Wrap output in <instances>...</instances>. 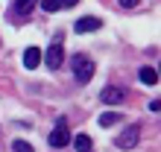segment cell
Returning <instances> with one entry per match:
<instances>
[{
    "mask_svg": "<svg viewBox=\"0 0 161 152\" xmlns=\"http://www.w3.org/2000/svg\"><path fill=\"white\" fill-rule=\"evenodd\" d=\"M100 26H103L100 18H88V15H85V18H79V21H76V26H73V30L82 35V32H97Z\"/></svg>",
    "mask_w": 161,
    "mask_h": 152,
    "instance_id": "cell-5",
    "label": "cell"
},
{
    "mask_svg": "<svg viewBox=\"0 0 161 152\" xmlns=\"http://www.w3.org/2000/svg\"><path fill=\"white\" fill-rule=\"evenodd\" d=\"M141 82H144V85H155L158 82V73H155V68H141Z\"/></svg>",
    "mask_w": 161,
    "mask_h": 152,
    "instance_id": "cell-10",
    "label": "cell"
},
{
    "mask_svg": "<svg viewBox=\"0 0 161 152\" xmlns=\"http://www.w3.org/2000/svg\"><path fill=\"white\" fill-rule=\"evenodd\" d=\"M79 0H41V9L44 12H59V9H70Z\"/></svg>",
    "mask_w": 161,
    "mask_h": 152,
    "instance_id": "cell-6",
    "label": "cell"
},
{
    "mask_svg": "<svg viewBox=\"0 0 161 152\" xmlns=\"http://www.w3.org/2000/svg\"><path fill=\"white\" fill-rule=\"evenodd\" d=\"M32 3H35V0H18V3H15V12L18 15H26L32 9Z\"/></svg>",
    "mask_w": 161,
    "mask_h": 152,
    "instance_id": "cell-12",
    "label": "cell"
},
{
    "mask_svg": "<svg viewBox=\"0 0 161 152\" xmlns=\"http://www.w3.org/2000/svg\"><path fill=\"white\" fill-rule=\"evenodd\" d=\"M138 138H141V129H138V126H126V129L117 135V146H120V149H132V146L138 144Z\"/></svg>",
    "mask_w": 161,
    "mask_h": 152,
    "instance_id": "cell-4",
    "label": "cell"
},
{
    "mask_svg": "<svg viewBox=\"0 0 161 152\" xmlns=\"http://www.w3.org/2000/svg\"><path fill=\"white\" fill-rule=\"evenodd\" d=\"M62 62H64V47H62V41L56 38V41L47 47V56H44V64L50 70H59L62 68Z\"/></svg>",
    "mask_w": 161,
    "mask_h": 152,
    "instance_id": "cell-2",
    "label": "cell"
},
{
    "mask_svg": "<svg viewBox=\"0 0 161 152\" xmlns=\"http://www.w3.org/2000/svg\"><path fill=\"white\" fill-rule=\"evenodd\" d=\"M70 144V132H68V123H64V117L56 120V129L50 132V146L56 149H62V146H68Z\"/></svg>",
    "mask_w": 161,
    "mask_h": 152,
    "instance_id": "cell-3",
    "label": "cell"
},
{
    "mask_svg": "<svg viewBox=\"0 0 161 152\" xmlns=\"http://www.w3.org/2000/svg\"><path fill=\"white\" fill-rule=\"evenodd\" d=\"M138 3H141V0H120V6H123V9H135Z\"/></svg>",
    "mask_w": 161,
    "mask_h": 152,
    "instance_id": "cell-14",
    "label": "cell"
},
{
    "mask_svg": "<svg viewBox=\"0 0 161 152\" xmlns=\"http://www.w3.org/2000/svg\"><path fill=\"white\" fill-rule=\"evenodd\" d=\"M73 146H76V152H94V144L88 135H76L73 138Z\"/></svg>",
    "mask_w": 161,
    "mask_h": 152,
    "instance_id": "cell-9",
    "label": "cell"
},
{
    "mask_svg": "<svg viewBox=\"0 0 161 152\" xmlns=\"http://www.w3.org/2000/svg\"><path fill=\"white\" fill-rule=\"evenodd\" d=\"M12 152H32V146L26 144V140H15V144H12Z\"/></svg>",
    "mask_w": 161,
    "mask_h": 152,
    "instance_id": "cell-13",
    "label": "cell"
},
{
    "mask_svg": "<svg viewBox=\"0 0 161 152\" xmlns=\"http://www.w3.org/2000/svg\"><path fill=\"white\" fill-rule=\"evenodd\" d=\"M114 123H120V114H117V111H106V114H100V126H103V129L114 126Z\"/></svg>",
    "mask_w": 161,
    "mask_h": 152,
    "instance_id": "cell-11",
    "label": "cell"
},
{
    "mask_svg": "<svg viewBox=\"0 0 161 152\" xmlns=\"http://www.w3.org/2000/svg\"><path fill=\"white\" fill-rule=\"evenodd\" d=\"M38 64H41V50H38V47H26V50H24V68H38Z\"/></svg>",
    "mask_w": 161,
    "mask_h": 152,
    "instance_id": "cell-7",
    "label": "cell"
},
{
    "mask_svg": "<svg viewBox=\"0 0 161 152\" xmlns=\"http://www.w3.org/2000/svg\"><path fill=\"white\" fill-rule=\"evenodd\" d=\"M103 102H108V106H117V102H123V91L117 88V85L103 88Z\"/></svg>",
    "mask_w": 161,
    "mask_h": 152,
    "instance_id": "cell-8",
    "label": "cell"
},
{
    "mask_svg": "<svg viewBox=\"0 0 161 152\" xmlns=\"http://www.w3.org/2000/svg\"><path fill=\"white\" fill-rule=\"evenodd\" d=\"M70 64H73V76H76V82H91V76H94V62L88 59L85 53H76L70 59Z\"/></svg>",
    "mask_w": 161,
    "mask_h": 152,
    "instance_id": "cell-1",
    "label": "cell"
}]
</instances>
